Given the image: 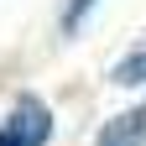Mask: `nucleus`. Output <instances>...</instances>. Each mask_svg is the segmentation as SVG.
<instances>
[{
    "label": "nucleus",
    "mask_w": 146,
    "mask_h": 146,
    "mask_svg": "<svg viewBox=\"0 0 146 146\" xmlns=\"http://www.w3.org/2000/svg\"><path fill=\"white\" fill-rule=\"evenodd\" d=\"M47 136H52V110L31 94L16 99V110L0 125V146H47Z\"/></svg>",
    "instance_id": "nucleus-1"
},
{
    "label": "nucleus",
    "mask_w": 146,
    "mask_h": 146,
    "mask_svg": "<svg viewBox=\"0 0 146 146\" xmlns=\"http://www.w3.org/2000/svg\"><path fill=\"white\" fill-rule=\"evenodd\" d=\"M94 146H146V104L125 110V115H115V120H104L99 136H94Z\"/></svg>",
    "instance_id": "nucleus-2"
},
{
    "label": "nucleus",
    "mask_w": 146,
    "mask_h": 146,
    "mask_svg": "<svg viewBox=\"0 0 146 146\" xmlns=\"http://www.w3.org/2000/svg\"><path fill=\"white\" fill-rule=\"evenodd\" d=\"M110 78H115L120 89H146V47H136V52H125V58L110 68Z\"/></svg>",
    "instance_id": "nucleus-3"
},
{
    "label": "nucleus",
    "mask_w": 146,
    "mask_h": 146,
    "mask_svg": "<svg viewBox=\"0 0 146 146\" xmlns=\"http://www.w3.org/2000/svg\"><path fill=\"white\" fill-rule=\"evenodd\" d=\"M94 5H99V0H68V5H63V31H78L84 16L94 11Z\"/></svg>",
    "instance_id": "nucleus-4"
}]
</instances>
